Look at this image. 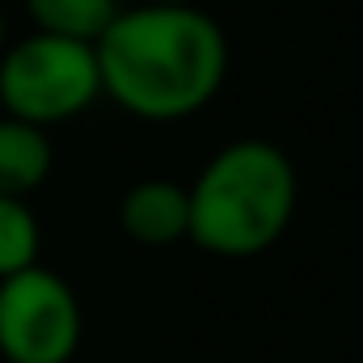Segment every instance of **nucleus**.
I'll use <instances>...</instances> for the list:
<instances>
[{
	"label": "nucleus",
	"instance_id": "nucleus-1",
	"mask_svg": "<svg viewBox=\"0 0 363 363\" xmlns=\"http://www.w3.org/2000/svg\"><path fill=\"white\" fill-rule=\"evenodd\" d=\"M101 97L144 123H178L211 106L228 77V38L199 4L118 9L93 43Z\"/></svg>",
	"mask_w": 363,
	"mask_h": 363
},
{
	"label": "nucleus",
	"instance_id": "nucleus-2",
	"mask_svg": "<svg viewBox=\"0 0 363 363\" xmlns=\"http://www.w3.org/2000/svg\"><path fill=\"white\" fill-rule=\"evenodd\" d=\"M296 199V165L279 144L233 140L186 186V241L216 258H258L291 228Z\"/></svg>",
	"mask_w": 363,
	"mask_h": 363
},
{
	"label": "nucleus",
	"instance_id": "nucleus-3",
	"mask_svg": "<svg viewBox=\"0 0 363 363\" xmlns=\"http://www.w3.org/2000/svg\"><path fill=\"white\" fill-rule=\"evenodd\" d=\"M101 97L93 43L60 34H26L0 51V106L30 127H55L85 114Z\"/></svg>",
	"mask_w": 363,
	"mask_h": 363
},
{
	"label": "nucleus",
	"instance_id": "nucleus-4",
	"mask_svg": "<svg viewBox=\"0 0 363 363\" xmlns=\"http://www.w3.org/2000/svg\"><path fill=\"white\" fill-rule=\"evenodd\" d=\"M81 300L47 267L0 279V359L4 363H72L81 351Z\"/></svg>",
	"mask_w": 363,
	"mask_h": 363
},
{
	"label": "nucleus",
	"instance_id": "nucleus-5",
	"mask_svg": "<svg viewBox=\"0 0 363 363\" xmlns=\"http://www.w3.org/2000/svg\"><path fill=\"white\" fill-rule=\"evenodd\" d=\"M118 224L123 233L144 245V250H165L186 241L190 228V203H186V186L174 178H144L135 182L123 203H118Z\"/></svg>",
	"mask_w": 363,
	"mask_h": 363
},
{
	"label": "nucleus",
	"instance_id": "nucleus-6",
	"mask_svg": "<svg viewBox=\"0 0 363 363\" xmlns=\"http://www.w3.org/2000/svg\"><path fill=\"white\" fill-rule=\"evenodd\" d=\"M55 148L43 127L21 118H0V199H26L51 174Z\"/></svg>",
	"mask_w": 363,
	"mask_h": 363
},
{
	"label": "nucleus",
	"instance_id": "nucleus-7",
	"mask_svg": "<svg viewBox=\"0 0 363 363\" xmlns=\"http://www.w3.org/2000/svg\"><path fill=\"white\" fill-rule=\"evenodd\" d=\"M26 13L38 34H60L77 43H97L114 21L118 0H26Z\"/></svg>",
	"mask_w": 363,
	"mask_h": 363
},
{
	"label": "nucleus",
	"instance_id": "nucleus-8",
	"mask_svg": "<svg viewBox=\"0 0 363 363\" xmlns=\"http://www.w3.org/2000/svg\"><path fill=\"white\" fill-rule=\"evenodd\" d=\"M43 228L26 199H0V279L38 267Z\"/></svg>",
	"mask_w": 363,
	"mask_h": 363
},
{
	"label": "nucleus",
	"instance_id": "nucleus-9",
	"mask_svg": "<svg viewBox=\"0 0 363 363\" xmlns=\"http://www.w3.org/2000/svg\"><path fill=\"white\" fill-rule=\"evenodd\" d=\"M9 47V30H4V9H0V51Z\"/></svg>",
	"mask_w": 363,
	"mask_h": 363
},
{
	"label": "nucleus",
	"instance_id": "nucleus-10",
	"mask_svg": "<svg viewBox=\"0 0 363 363\" xmlns=\"http://www.w3.org/2000/svg\"><path fill=\"white\" fill-rule=\"evenodd\" d=\"M148 4H194V0H148Z\"/></svg>",
	"mask_w": 363,
	"mask_h": 363
}]
</instances>
